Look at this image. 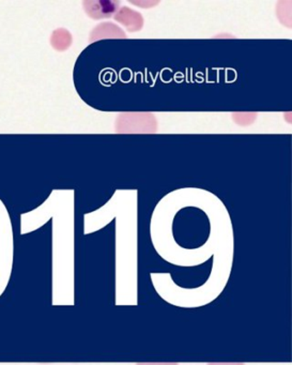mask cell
I'll return each instance as SVG.
<instances>
[{
  "label": "cell",
  "mask_w": 292,
  "mask_h": 365,
  "mask_svg": "<svg viewBox=\"0 0 292 365\" xmlns=\"http://www.w3.org/2000/svg\"><path fill=\"white\" fill-rule=\"evenodd\" d=\"M208 365H244V363H209Z\"/></svg>",
  "instance_id": "3957f363"
},
{
  "label": "cell",
  "mask_w": 292,
  "mask_h": 365,
  "mask_svg": "<svg viewBox=\"0 0 292 365\" xmlns=\"http://www.w3.org/2000/svg\"><path fill=\"white\" fill-rule=\"evenodd\" d=\"M137 365H178V363H138Z\"/></svg>",
  "instance_id": "7a4b0ae2"
},
{
  "label": "cell",
  "mask_w": 292,
  "mask_h": 365,
  "mask_svg": "<svg viewBox=\"0 0 292 365\" xmlns=\"http://www.w3.org/2000/svg\"><path fill=\"white\" fill-rule=\"evenodd\" d=\"M14 239L11 221L0 202V297L5 294L14 270Z\"/></svg>",
  "instance_id": "6da1fadb"
}]
</instances>
